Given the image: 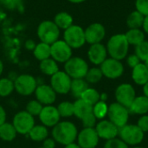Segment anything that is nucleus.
Instances as JSON below:
<instances>
[{"label": "nucleus", "mask_w": 148, "mask_h": 148, "mask_svg": "<svg viewBox=\"0 0 148 148\" xmlns=\"http://www.w3.org/2000/svg\"><path fill=\"white\" fill-rule=\"evenodd\" d=\"M51 135L56 143L66 146L75 142L78 135V129L76 126L69 121H60L52 127Z\"/></svg>", "instance_id": "f257e3e1"}, {"label": "nucleus", "mask_w": 148, "mask_h": 148, "mask_svg": "<svg viewBox=\"0 0 148 148\" xmlns=\"http://www.w3.org/2000/svg\"><path fill=\"white\" fill-rule=\"evenodd\" d=\"M129 46L125 34H115L108 39L106 48L111 58L121 61L127 56Z\"/></svg>", "instance_id": "f03ea898"}, {"label": "nucleus", "mask_w": 148, "mask_h": 148, "mask_svg": "<svg viewBox=\"0 0 148 148\" xmlns=\"http://www.w3.org/2000/svg\"><path fill=\"white\" fill-rule=\"evenodd\" d=\"M61 29L56 26L54 21L44 20L39 23L36 34L40 42H45L47 44H53L59 40Z\"/></svg>", "instance_id": "7ed1b4c3"}, {"label": "nucleus", "mask_w": 148, "mask_h": 148, "mask_svg": "<svg viewBox=\"0 0 148 148\" xmlns=\"http://www.w3.org/2000/svg\"><path fill=\"white\" fill-rule=\"evenodd\" d=\"M88 69L86 60L79 56H72L64 63V71L71 79H84Z\"/></svg>", "instance_id": "20e7f679"}, {"label": "nucleus", "mask_w": 148, "mask_h": 148, "mask_svg": "<svg viewBox=\"0 0 148 148\" xmlns=\"http://www.w3.org/2000/svg\"><path fill=\"white\" fill-rule=\"evenodd\" d=\"M119 137L128 146L140 145L145 137V133L137 125L127 124L119 131Z\"/></svg>", "instance_id": "39448f33"}, {"label": "nucleus", "mask_w": 148, "mask_h": 148, "mask_svg": "<svg viewBox=\"0 0 148 148\" xmlns=\"http://www.w3.org/2000/svg\"><path fill=\"white\" fill-rule=\"evenodd\" d=\"M63 41L72 49H80L86 43L85 33L82 27L73 24L63 32Z\"/></svg>", "instance_id": "423d86ee"}, {"label": "nucleus", "mask_w": 148, "mask_h": 148, "mask_svg": "<svg viewBox=\"0 0 148 148\" xmlns=\"http://www.w3.org/2000/svg\"><path fill=\"white\" fill-rule=\"evenodd\" d=\"M37 85V80L33 75L29 74L19 75L14 81L15 91L23 96L33 95Z\"/></svg>", "instance_id": "0eeeda50"}, {"label": "nucleus", "mask_w": 148, "mask_h": 148, "mask_svg": "<svg viewBox=\"0 0 148 148\" xmlns=\"http://www.w3.org/2000/svg\"><path fill=\"white\" fill-rule=\"evenodd\" d=\"M130 112L129 109L123 105L114 102L110 105H108V120L113 122L115 126H117L119 128H121L125 125L127 124L129 120Z\"/></svg>", "instance_id": "6e6552de"}, {"label": "nucleus", "mask_w": 148, "mask_h": 148, "mask_svg": "<svg viewBox=\"0 0 148 148\" xmlns=\"http://www.w3.org/2000/svg\"><path fill=\"white\" fill-rule=\"evenodd\" d=\"M16 128L17 134H28L35 124V117L29 114L27 111H19L17 112L12 120L11 122Z\"/></svg>", "instance_id": "1a4fd4ad"}, {"label": "nucleus", "mask_w": 148, "mask_h": 148, "mask_svg": "<svg viewBox=\"0 0 148 148\" xmlns=\"http://www.w3.org/2000/svg\"><path fill=\"white\" fill-rule=\"evenodd\" d=\"M100 69L102 72L103 76L108 79L114 80L120 78L124 74V66L121 61L108 57L101 65Z\"/></svg>", "instance_id": "9d476101"}, {"label": "nucleus", "mask_w": 148, "mask_h": 148, "mask_svg": "<svg viewBox=\"0 0 148 148\" xmlns=\"http://www.w3.org/2000/svg\"><path fill=\"white\" fill-rule=\"evenodd\" d=\"M73 49L63 40H58L50 45V57L57 63H65L72 57Z\"/></svg>", "instance_id": "9b49d317"}, {"label": "nucleus", "mask_w": 148, "mask_h": 148, "mask_svg": "<svg viewBox=\"0 0 148 148\" xmlns=\"http://www.w3.org/2000/svg\"><path fill=\"white\" fill-rule=\"evenodd\" d=\"M72 79L63 70H59L57 73L50 76V86L58 95H67L70 92Z\"/></svg>", "instance_id": "f8f14e48"}, {"label": "nucleus", "mask_w": 148, "mask_h": 148, "mask_svg": "<svg viewBox=\"0 0 148 148\" xmlns=\"http://www.w3.org/2000/svg\"><path fill=\"white\" fill-rule=\"evenodd\" d=\"M114 95L116 102L129 108L130 105L136 97V91L134 86H132L131 84L121 83L116 88Z\"/></svg>", "instance_id": "ddd939ff"}, {"label": "nucleus", "mask_w": 148, "mask_h": 148, "mask_svg": "<svg viewBox=\"0 0 148 148\" xmlns=\"http://www.w3.org/2000/svg\"><path fill=\"white\" fill-rule=\"evenodd\" d=\"M95 129L99 138L105 140L106 141L117 138L119 136L120 128L117 126H115L113 122H111L109 120H101L97 122Z\"/></svg>", "instance_id": "4468645a"}, {"label": "nucleus", "mask_w": 148, "mask_h": 148, "mask_svg": "<svg viewBox=\"0 0 148 148\" xmlns=\"http://www.w3.org/2000/svg\"><path fill=\"white\" fill-rule=\"evenodd\" d=\"M76 140L77 144L82 148H95L99 144L100 138L95 127H83V129L78 132Z\"/></svg>", "instance_id": "2eb2a0df"}, {"label": "nucleus", "mask_w": 148, "mask_h": 148, "mask_svg": "<svg viewBox=\"0 0 148 148\" xmlns=\"http://www.w3.org/2000/svg\"><path fill=\"white\" fill-rule=\"evenodd\" d=\"M84 33L86 42L91 45L101 42L106 36V29L100 23H93L84 29Z\"/></svg>", "instance_id": "dca6fc26"}, {"label": "nucleus", "mask_w": 148, "mask_h": 148, "mask_svg": "<svg viewBox=\"0 0 148 148\" xmlns=\"http://www.w3.org/2000/svg\"><path fill=\"white\" fill-rule=\"evenodd\" d=\"M34 94L36 100H37L43 106L53 105L57 96V94L55 92L52 87L45 83L38 84Z\"/></svg>", "instance_id": "f3484780"}, {"label": "nucleus", "mask_w": 148, "mask_h": 148, "mask_svg": "<svg viewBox=\"0 0 148 148\" xmlns=\"http://www.w3.org/2000/svg\"><path fill=\"white\" fill-rule=\"evenodd\" d=\"M38 118L42 125L47 127L48 128H52L61 121V116L58 113V110L56 107L53 105L43 106L40 114L38 115Z\"/></svg>", "instance_id": "a211bd4d"}, {"label": "nucleus", "mask_w": 148, "mask_h": 148, "mask_svg": "<svg viewBox=\"0 0 148 148\" xmlns=\"http://www.w3.org/2000/svg\"><path fill=\"white\" fill-rule=\"evenodd\" d=\"M88 58L92 64L100 66L108 58L106 46L101 42L91 44L88 50Z\"/></svg>", "instance_id": "6ab92c4d"}, {"label": "nucleus", "mask_w": 148, "mask_h": 148, "mask_svg": "<svg viewBox=\"0 0 148 148\" xmlns=\"http://www.w3.org/2000/svg\"><path fill=\"white\" fill-rule=\"evenodd\" d=\"M129 112L139 115L148 114V97L146 95L136 96L129 107Z\"/></svg>", "instance_id": "aec40b11"}, {"label": "nucleus", "mask_w": 148, "mask_h": 148, "mask_svg": "<svg viewBox=\"0 0 148 148\" xmlns=\"http://www.w3.org/2000/svg\"><path fill=\"white\" fill-rule=\"evenodd\" d=\"M132 79L139 86H144L148 82V69L143 62L132 69Z\"/></svg>", "instance_id": "412c9836"}, {"label": "nucleus", "mask_w": 148, "mask_h": 148, "mask_svg": "<svg viewBox=\"0 0 148 148\" xmlns=\"http://www.w3.org/2000/svg\"><path fill=\"white\" fill-rule=\"evenodd\" d=\"M73 103H74V115L80 120H82L84 116L92 113L93 111V106L87 103L81 98L76 99Z\"/></svg>", "instance_id": "4be33fe9"}, {"label": "nucleus", "mask_w": 148, "mask_h": 148, "mask_svg": "<svg viewBox=\"0 0 148 148\" xmlns=\"http://www.w3.org/2000/svg\"><path fill=\"white\" fill-rule=\"evenodd\" d=\"M54 23L56 24V26L62 30H65L67 29L68 28H69L71 25H73V22H74V19H73V16L66 12V11H61V12H58L55 17H54Z\"/></svg>", "instance_id": "5701e85b"}, {"label": "nucleus", "mask_w": 148, "mask_h": 148, "mask_svg": "<svg viewBox=\"0 0 148 148\" xmlns=\"http://www.w3.org/2000/svg\"><path fill=\"white\" fill-rule=\"evenodd\" d=\"M29 139L36 142H42L49 137V129L43 125H35L28 134Z\"/></svg>", "instance_id": "b1692460"}, {"label": "nucleus", "mask_w": 148, "mask_h": 148, "mask_svg": "<svg viewBox=\"0 0 148 148\" xmlns=\"http://www.w3.org/2000/svg\"><path fill=\"white\" fill-rule=\"evenodd\" d=\"M39 69L43 75L49 76H52L53 75H55L59 71L58 63L51 57L41 61L39 63Z\"/></svg>", "instance_id": "393cba45"}, {"label": "nucleus", "mask_w": 148, "mask_h": 148, "mask_svg": "<svg viewBox=\"0 0 148 148\" xmlns=\"http://www.w3.org/2000/svg\"><path fill=\"white\" fill-rule=\"evenodd\" d=\"M17 134H18L12 123L6 121L0 126V139L2 140L10 142L16 139Z\"/></svg>", "instance_id": "a878e982"}, {"label": "nucleus", "mask_w": 148, "mask_h": 148, "mask_svg": "<svg viewBox=\"0 0 148 148\" xmlns=\"http://www.w3.org/2000/svg\"><path fill=\"white\" fill-rule=\"evenodd\" d=\"M125 36L129 45L134 47L145 41V33L141 29H129L125 33Z\"/></svg>", "instance_id": "bb28decb"}, {"label": "nucleus", "mask_w": 148, "mask_h": 148, "mask_svg": "<svg viewBox=\"0 0 148 148\" xmlns=\"http://www.w3.org/2000/svg\"><path fill=\"white\" fill-rule=\"evenodd\" d=\"M144 19L145 16H143L141 13L135 10L128 15L126 23L128 29H141L144 23Z\"/></svg>", "instance_id": "cd10ccee"}, {"label": "nucleus", "mask_w": 148, "mask_h": 148, "mask_svg": "<svg viewBox=\"0 0 148 148\" xmlns=\"http://www.w3.org/2000/svg\"><path fill=\"white\" fill-rule=\"evenodd\" d=\"M88 88V83L85 79H72L70 93L74 97L79 99L82 93Z\"/></svg>", "instance_id": "c85d7f7f"}, {"label": "nucleus", "mask_w": 148, "mask_h": 148, "mask_svg": "<svg viewBox=\"0 0 148 148\" xmlns=\"http://www.w3.org/2000/svg\"><path fill=\"white\" fill-rule=\"evenodd\" d=\"M33 55L35 58L38 60L39 62L49 58L50 57V45L42 42L36 43L33 50Z\"/></svg>", "instance_id": "c756f323"}, {"label": "nucleus", "mask_w": 148, "mask_h": 148, "mask_svg": "<svg viewBox=\"0 0 148 148\" xmlns=\"http://www.w3.org/2000/svg\"><path fill=\"white\" fill-rule=\"evenodd\" d=\"M82 100L86 101L87 103L94 106L100 101V93L94 88H88L80 97Z\"/></svg>", "instance_id": "7c9ffc66"}, {"label": "nucleus", "mask_w": 148, "mask_h": 148, "mask_svg": "<svg viewBox=\"0 0 148 148\" xmlns=\"http://www.w3.org/2000/svg\"><path fill=\"white\" fill-rule=\"evenodd\" d=\"M15 90L14 82L9 77L0 78V97H7Z\"/></svg>", "instance_id": "2f4dec72"}, {"label": "nucleus", "mask_w": 148, "mask_h": 148, "mask_svg": "<svg viewBox=\"0 0 148 148\" xmlns=\"http://www.w3.org/2000/svg\"><path fill=\"white\" fill-rule=\"evenodd\" d=\"M93 114L97 120H104L108 116V105L106 101H99L93 106Z\"/></svg>", "instance_id": "473e14b6"}, {"label": "nucleus", "mask_w": 148, "mask_h": 148, "mask_svg": "<svg viewBox=\"0 0 148 148\" xmlns=\"http://www.w3.org/2000/svg\"><path fill=\"white\" fill-rule=\"evenodd\" d=\"M102 77H103V75H102L101 69L97 67H94V68L88 69L84 79L88 84H95V83H98L102 79Z\"/></svg>", "instance_id": "72a5a7b5"}, {"label": "nucleus", "mask_w": 148, "mask_h": 148, "mask_svg": "<svg viewBox=\"0 0 148 148\" xmlns=\"http://www.w3.org/2000/svg\"><path fill=\"white\" fill-rule=\"evenodd\" d=\"M61 118H69L74 115V103L70 101H62L56 107Z\"/></svg>", "instance_id": "f704fd0d"}, {"label": "nucleus", "mask_w": 148, "mask_h": 148, "mask_svg": "<svg viewBox=\"0 0 148 148\" xmlns=\"http://www.w3.org/2000/svg\"><path fill=\"white\" fill-rule=\"evenodd\" d=\"M43 108V105L40 103L37 100H31L26 104L25 111H27L29 114L36 117L38 116Z\"/></svg>", "instance_id": "c9c22d12"}, {"label": "nucleus", "mask_w": 148, "mask_h": 148, "mask_svg": "<svg viewBox=\"0 0 148 148\" xmlns=\"http://www.w3.org/2000/svg\"><path fill=\"white\" fill-rule=\"evenodd\" d=\"M135 55L140 58L141 62L146 61L148 58V41H143L140 44L135 46Z\"/></svg>", "instance_id": "e433bc0d"}, {"label": "nucleus", "mask_w": 148, "mask_h": 148, "mask_svg": "<svg viewBox=\"0 0 148 148\" xmlns=\"http://www.w3.org/2000/svg\"><path fill=\"white\" fill-rule=\"evenodd\" d=\"M82 123L83 127H87V128H94L95 127L96 124H97V119L96 117L94 115L93 112L87 114L86 116H84L82 120Z\"/></svg>", "instance_id": "4c0bfd02"}, {"label": "nucleus", "mask_w": 148, "mask_h": 148, "mask_svg": "<svg viewBox=\"0 0 148 148\" xmlns=\"http://www.w3.org/2000/svg\"><path fill=\"white\" fill-rule=\"evenodd\" d=\"M104 148H129L128 145H127L120 138H114L109 140H107Z\"/></svg>", "instance_id": "58836bf2"}, {"label": "nucleus", "mask_w": 148, "mask_h": 148, "mask_svg": "<svg viewBox=\"0 0 148 148\" xmlns=\"http://www.w3.org/2000/svg\"><path fill=\"white\" fill-rule=\"evenodd\" d=\"M135 8L143 16H148V0H135Z\"/></svg>", "instance_id": "ea45409f"}, {"label": "nucleus", "mask_w": 148, "mask_h": 148, "mask_svg": "<svg viewBox=\"0 0 148 148\" xmlns=\"http://www.w3.org/2000/svg\"><path fill=\"white\" fill-rule=\"evenodd\" d=\"M127 64L131 68V69H134V67H136L137 65H139L141 61L140 60V58L135 55V54H132V55H129L127 56Z\"/></svg>", "instance_id": "a19ab883"}, {"label": "nucleus", "mask_w": 148, "mask_h": 148, "mask_svg": "<svg viewBox=\"0 0 148 148\" xmlns=\"http://www.w3.org/2000/svg\"><path fill=\"white\" fill-rule=\"evenodd\" d=\"M137 126L144 133L148 132V114H144V115H141L140 116V118L138 121Z\"/></svg>", "instance_id": "79ce46f5"}, {"label": "nucleus", "mask_w": 148, "mask_h": 148, "mask_svg": "<svg viewBox=\"0 0 148 148\" xmlns=\"http://www.w3.org/2000/svg\"><path fill=\"white\" fill-rule=\"evenodd\" d=\"M56 145V142L55 141V140L51 137H48L46 138L43 141H42V147L43 148H55Z\"/></svg>", "instance_id": "37998d69"}, {"label": "nucleus", "mask_w": 148, "mask_h": 148, "mask_svg": "<svg viewBox=\"0 0 148 148\" xmlns=\"http://www.w3.org/2000/svg\"><path fill=\"white\" fill-rule=\"evenodd\" d=\"M6 118H7V114L3 107L0 105V126L3 125L4 122H6Z\"/></svg>", "instance_id": "c03bdc74"}, {"label": "nucleus", "mask_w": 148, "mask_h": 148, "mask_svg": "<svg viewBox=\"0 0 148 148\" xmlns=\"http://www.w3.org/2000/svg\"><path fill=\"white\" fill-rule=\"evenodd\" d=\"M36 43H35V42L33 41V40H31V39H29V40H27L26 42H25V44H24V46H25V48L27 49H29V50H34V49H35V47H36Z\"/></svg>", "instance_id": "a18cd8bd"}, {"label": "nucleus", "mask_w": 148, "mask_h": 148, "mask_svg": "<svg viewBox=\"0 0 148 148\" xmlns=\"http://www.w3.org/2000/svg\"><path fill=\"white\" fill-rule=\"evenodd\" d=\"M142 29H143L144 33H146V34L148 35V16H145L144 23H143V25H142Z\"/></svg>", "instance_id": "49530a36"}, {"label": "nucleus", "mask_w": 148, "mask_h": 148, "mask_svg": "<svg viewBox=\"0 0 148 148\" xmlns=\"http://www.w3.org/2000/svg\"><path fill=\"white\" fill-rule=\"evenodd\" d=\"M64 148H82L76 142H73L70 144H68L66 146H64Z\"/></svg>", "instance_id": "de8ad7c7"}, {"label": "nucleus", "mask_w": 148, "mask_h": 148, "mask_svg": "<svg viewBox=\"0 0 148 148\" xmlns=\"http://www.w3.org/2000/svg\"><path fill=\"white\" fill-rule=\"evenodd\" d=\"M108 98V95L107 93H101L100 94V101H107Z\"/></svg>", "instance_id": "09e8293b"}, {"label": "nucleus", "mask_w": 148, "mask_h": 148, "mask_svg": "<svg viewBox=\"0 0 148 148\" xmlns=\"http://www.w3.org/2000/svg\"><path fill=\"white\" fill-rule=\"evenodd\" d=\"M143 92H144V95L148 97V82L143 86Z\"/></svg>", "instance_id": "8fccbe9b"}, {"label": "nucleus", "mask_w": 148, "mask_h": 148, "mask_svg": "<svg viewBox=\"0 0 148 148\" xmlns=\"http://www.w3.org/2000/svg\"><path fill=\"white\" fill-rule=\"evenodd\" d=\"M68 1L72 3H82L85 2L86 0H68Z\"/></svg>", "instance_id": "3c124183"}, {"label": "nucleus", "mask_w": 148, "mask_h": 148, "mask_svg": "<svg viewBox=\"0 0 148 148\" xmlns=\"http://www.w3.org/2000/svg\"><path fill=\"white\" fill-rule=\"evenodd\" d=\"M3 72V63L2 60L0 59V76L2 75Z\"/></svg>", "instance_id": "603ef678"}, {"label": "nucleus", "mask_w": 148, "mask_h": 148, "mask_svg": "<svg viewBox=\"0 0 148 148\" xmlns=\"http://www.w3.org/2000/svg\"><path fill=\"white\" fill-rule=\"evenodd\" d=\"M143 63L145 64V66H146V67L148 69V58L146 60V61H144V62H143Z\"/></svg>", "instance_id": "864d4df0"}, {"label": "nucleus", "mask_w": 148, "mask_h": 148, "mask_svg": "<svg viewBox=\"0 0 148 148\" xmlns=\"http://www.w3.org/2000/svg\"><path fill=\"white\" fill-rule=\"evenodd\" d=\"M133 148H144V147H138V146H135V147H134Z\"/></svg>", "instance_id": "5fc2aeb1"}, {"label": "nucleus", "mask_w": 148, "mask_h": 148, "mask_svg": "<svg viewBox=\"0 0 148 148\" xmlns=\"http://www.w3.org/2000/svg\"><path fill=\"white\" fill-rule=\"evenodd\" d=\"M38 148H43V147H38Z\"/></svg>", "instance_id": "6e6d98bb"}]
</instances>
